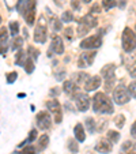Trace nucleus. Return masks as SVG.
Wrapping results in <instances>:
<instances>
[{"instance_id":"obj_1","label":"nucleus","mask_w":136,"mask_h":154,"mask_svg":"<svg viewBox=\"0 0 136 154\" xmlns=\"http://www.w3.org/2000/svg\"><path fill=\"white\" fill-rule=\"evenodd\" d=\"M93 109L94 112L101 115H112L114 112L112 100L105 93H97L93 97Z\"/></svg>"},{"instance_id":"obj_2","label":"nucleus","mask_w":136,"mask_h":154,"mask_svg":"<svg viewBox=\"0 0 136 154\" xmlns=\"http://www.w3.org/2000/svg\"><path fill=\"white\" fill-rule=\"evenodd\" d=\"M113 100L119 105L128 104L131 100V94H129V91H128V87H125V85L120 83L119 86L113 90Z\"/></svg>"},{"instance_id":"obj_3","label":"nucleus","mask_w":136,"mask_h":154,"mask_svg":"<svg viewBox=\"0 0 136 154\" xmlns=\"http://www.w3.org/2000/svg\"><path fill=\"white\" fill-rule=\"evenodd\" d=\"M122 49L125 52H132L136 48V37H135V32H132V29L125 27L122 32Z\"/></svg>"},{"instance_id":"obj_4","label":"nucleus","mask_w":136,"mask_h":154,"mask_svg":"<svg viewBox=\"0 0 136 154\" xmlns=\"http://www.w3.org/2000/svg\"><path fill=\"white\" fill-rule=\"evenodd\" d=\"M48 37V23L45 22V18L41 17L38 20V25L34 30V41L38 44H44Z\"/></svg>"},{"instance_id":"obj_5","label":"nucleus","mask_w":136,"mask_h":154,"mask_svg":"<svg viewBox=\"0 0 136 154\" xmlns=\"http://www.w3.org/2000/svg\"><path fill=\"white\" fill-rule=\"evenodd\" d=\"M74 101H75L76 104V108H78L80 112H86L89 111L90 108V98L87 94L84 93H80V91H76L75 94H74Z\"/></svg>"},{"instance_id":"obj_6","label":"nucleus","mask_w":136,"mask_h":154,"mask_svg":"<svg viewBox=\"0 0 136 154\" xmlns=\"http://www.w3.org/2000/svg\"><path fill=\"white\" fill-rule=\"evenodd\" d=\"M47 108L49 109V112L53 113V117H55L56 123H61V119H63V112H61V105L60 102L56 98H52L49 101H47Z\"/></svg>"},{"instance_id":"obj_7","label":"nucleus","mask_w":136,"mask_h":154,"mask_svg":"<svg viewBox=\"0 0 136 154\" xmlns=\"http://www.w3.org/2000/svg\"><path fill=\"white\" fill-rule=\"evenodd\" d=\"M102 45V38L101 35H93V37H87L84 40H82L80 48L82 49H97Z\"/></svg>"},{"instance_id":"obj_8","label":"nucleus","mask_w":136,"mask_h":154,"mask_svg":"<svg viewBox=\"0 0 136 154\" xmlns=\"http://www.w3.org/2000/svg\"><path fill=\"white\" fill-rule=\"evenodd\" d=\"M35 120H37V125L40 130H49L52 127V117L45 111L40 112L37 115V117H35Z\"/></svg>"},{"instance_id":"obj_9","label":"nucleus","mask_w":136,"mask_h":154,"mask_svg":"<svg viewBox=\"0 0 136 154\" xmlns=\"http://www.w3.org/2000/svg\"><path fill=\"white\" fill-rule=\"evenodd\" d=\"M95 56H97V53L94 52V51L82 53V55L79 56V59H78V67L79 68L90 67V66L94 63V60H95Z\"/></svg>"},{"instance_id":"obj_10","label":"nucleus","mask_w":136,"mask_h":154,"mask_svg":"<svg viewBox=\"0 0 136 154\" xmlns=\"http://www.w3.org/2000/svg\"><path fill=\"white\" fill-rule=\"evenodd\" d=\"M35 4H37V0H32L27 10L23 12V17H25L27 26H33L35 22Z\"/></svg>"},{"instance_id":"obj_11","label":"nucleus","mask_w":136,"mask_h":154,"mask_svg":"<svg viewBox=\"0 0 136 154\" xmlns=\"http://www.w3.org/2000/svg\"><path fill=\"white\" fill-rule=\"evenodd\" d=\"M112 149H113V143L110 142L107 138H102V139H99L95 145V150L101 154H109L110 151H112Z\"/></svg>"},{"instance_id":"obj_12","label":"nucleus","mask_w":136,"mask_h":154,"mask_svg":"<svg viewBox=\"0 0 136 154\" xmlns=\"http://www.w3.org/2000/svg\"><path fill=\"white\" fill-rule=\"evenodd\" d=\"M101 83H102L101 76H98V75L90 76V78L86 81V83H84V90L86 91H94L101 86Z\"/></svg>"},{"instance_id":"obj_13","label":"nucleus","mask_w":136,"mask_h":154,"mask_svg":"<svg viewBox=\"0 0 136 154\" xmlns=\"http://www.w3.org/2000/svg\"><path fill=\"white\" fill-rule=\"evenodd\" d=\"M50 52H55L56 55H63L64 53V44L59 35H53L52 44H50Z\"/></svg>"},{"instance_id":"obj_14","label":"nucleus","mask_w":136,"mask_h":154,"mask_svg":"<svg viewBox=\"0 0 136 154\" xmlns=\"http://www.w3.org/2000/svg\"><path fill=\"white\" fill-rule=\"evenodd\" d=\"M8 30L6 29V26L0 27V53L6 55L7 52V41H8Z\"/></svg>"},{"instance_id":"obj_15","label":"nucleus","mask_w":136,"mask_h":154,"mask_svg":"<svg viewBox=\"0 0 136 154\" xmlns=\"http://www.w3.org/2000/svg\"><path fill=\"white\" fill-rule=\"evenodd\" d=\"M114 74H116V66H114V64H106V66L101 70V75L104 76L105 81L116 79L114 78Z\"/></svg>"},{"instance_id":"obj_16","label":"nucleus","mask_w":136,"mask_h":154,"mask_svg":"<svg viewBox=\"0 0 136 154\" xmlns=\"http://www.w3.org/2000/svg\"><path fill=\"white\" fill-rule=\"evenodd\" d=\"M80 23L86 25L89 29H93V27H97V26H98V19H97V18L94 17L93 14H87V15H84V17L82 18Z\"/></svg>"},{"instance_id":"obj_17","label":"nucleus","mask_w":136,"mask_h":154,"mask_svg":"<svg viewBox=\"0 0 136 154\" xmlns=\"http://www.w3.org/2000/svg\"><path fill=\"white\" fill-rule=\"evenodd\" d=\"M74 134H75V139L78 140V142H84V140H86V131H84V127L80 123H78V124L75 125Z\"/></svg>"},{"instance_id":"obj_18","label":"nucleus","mask_w":136,"mask_h":154,"mask_svg":"<svg viewBox=\"0 0 136 154\" xmlns=\"http://www.w3.org/2000/svg\"><path fill=\"white\" fill-rule=\"evenodd\" d=\"M63 90H64V93L68 94L70 97H74V94H75L76 91H79L78 87H76V85L72 81H65V82H64Z\"/></svg>"},{"instance_id":"obj_19","label":"nucleus","mask_w":136,"mask_h":154,"mask_svg":"<svg viewBox=\"0 0 136 154\" xmlns=\"http://www.w3.org/2000/svg\"><path fill=\"white\" fill-rule=\"evenodd\" d=\"M120 154H136V143L131 142V140H127V142L121 146Z\"/></svg>"},{"instance_id":"obj_20","label":"nucleus","mask_w":136,"mask_h":154,"mask_svg":"<svg viewBox=\"0 0 136 154\" xmlns=\"http://www.w3.org/2000/svg\"><path fill=\"white\" fill-rule=\"evenodd\" d=\"M89 78H90V75L86 72H76V74H74V78L71 79V81H72L76 86H80V85L86 83V81Z\"/></svg>"},{"instance_id":"obj_21","label":"nucleus","mask_w":136,"mask_h":154,"mask_svg":"<svg viewBox=\"0 0 136 154\" xmlns=\"http://www.w3.org/2000/svg\"><path fill=\"white\" fill-rule=\"evenodd\" d=\"M49 145V137H48L47 134L41 135L40 138H38V143H37V151H42L47 149V146Z\"/></svg>"},{"instance_id":"obj_22","label":"nucleus","mask_w":136,"mask_h":154,"mask_svg":"<svg viewBox=\"0 0 136 154\" xmlns=\"http://www.w3.org/2000/svg\"><path fill=\"white\" fill-rule=\"evenodd\" d=\"M127 70H128V72L131 74V76L136 78V56L131 57L129 60L127 61Z\"/></svg>"},{"instance_id":"obj_23","label":"nucleus","mask_w":136,"mask_h":154,"mask_svg":"<svg viewBox=\"0 0 136 154\" xmlns=\"http://www.w3.org/2000/svg\"><path fill=\"white\" fill-rule=\"evenodd\" d=\"M48 12H49V10H48ZM49 14H50V18H52V19L49 20V22H50V27H52L55 32H60V30H61V22H60V19H59L57 17H55L52 12H49Z\"/></svg>"},{"instance_id":"obj_24","label":"nucleus","mask_w":136,"mask_h":154,"mask_svg":"<svg viewBox=\"0 0 136 154\" xmlns=\"http://www.w3.org/2000/svg\"><path fill=\"white\" fill-rule=\"evenodd\" d=\"M30 2L32 0H18L17 2V11L19 12V14L23 15V12L27 10V7H29Z\"/></svg>"},{"instance_id":"obj_25","label":"nucleus","mask_w":136,"mask_h":154,"mask_svg":"<svg viewBox=\"0 0 136 154\" xmlns=\"http://www.w3.org/2000/svg\"><path fill=\"white\" fill-rule=\"evenodd\" d=\"M86 128H87V131H89L90 134H94V132H97L95 119H93V117H87V119H86Z\"/></svg>"},{"instance_id":"obj_26","label":"nucleus","mask_w":136,"mask_h":154,"mask_svg":"<svg viewBox=\"0 0 136 154\" xmlns=\"http://www.w3.org/2000/svg\"><path fill=\"white\" fill-rule=\"evenodd\" d=\"M26 59H27V56H26V53H25V51L19 49L18 51V53L15 55V63H17L18 66H22V67H23Z\"/></svg>"},{"instance_id":"obj_27","label":"nucleus","mask_w":136,"mask_h":154,"mask_svg":"<svg viewBox=\"0 0 136 154\" xmlns=\"http://www.w3.org/2000/svg\"><path fill=\"white\" fill-rule=\"evenodd\" d=\"M23 68H25V71H26V74H32L33 71H34V68H35L34 67V60L27 56L26 61H25V64H23Z\"/></svg>"},{"instance_id":"obj_28","label":"nucleus","mask_w":136,"mask_h":154,"mask_svg":"<svg viewBox=\"0 0 136 154\" xmlns=\"http://www.w3.org/2000/svg\"><path fill=\"white\" fill-rule=\"evenodd\" d=\"M22 47H23V38L17 35L14 38V41H12V51H17V49L19 51V49H22Z\"/></svg>"},{"instance_id":"obj_29","label":"nucleus","mask_w":136,"mask_h":154,"mask_svg":"<svg viewBox=\"0 0 136 154\" xmlns=\"http://www.w3.org/2000/svg\"><path fill=\"white\" fill-rule=\"evenodd\" d=\"M107 139L112 143H116L120 140V132L119 131H107Z\"/></svg>"},{"instance_id":"obj_30","label":"nucleus","mask_w":136,"mask_h":154,"mask_svg":"<svg viewBox=\"0 0 136 154\" xmlns=\"http://www.w3.org/2000/svg\"><path fill=\"white\" fill-rule=\"evenodd\" d=\"M18 33H19V23H18L17 20L10 22V34L14 35V37H17Z\"/></svg>"},{"instance_id":"obj_31","label":"nucleus","mask_w":136,"mask_h":154,"mask_svg":"<svg viewBox=\"0 0 136 154\" xmlns=\"http://www.w3.org/2000/svg\"><path fill=\"white\" fill-rule=\"evenodd\" d=\"M68 149H70L71 153L76 154L79 151V147H78V140L76 139H68Z\"/></svg>"},{"instance_id":"obj_32","label":"nucleus","mask_w":136,"mask_h":154,"mask_svg":"<svg viewBox=\"0 0 136 154\" xmlns=\"http://www.w3.org/2000/svg\"><path fill=\"white\" fill-rule=\"evenodd\" d=\"M37 139V130H32L30 131V135H29V138H27L26 140H23V142L20 143L19 146H25L26 143H32V142H34V140Z\"/></svg>"},{"instance_id":"obj_33","label":"nucleus","mask_w":136,"mask_h":154,"mask_svg":"<svg viewBox=\"0 0 136 154\" xmlns=\"http://www.w3.org/2000/svg\"><path fill=\"white\" fill-rule=\"evenodd\" d=\"M102 6H104V10L109 11L110 8L117 6V0H102Z\"/></svg>"},{"instance_id":"obj_34","label":"nucleus","mask_w":136,"mask_h":154,"mask_svg":"<svg viewBox=\"0 0 136 154\" xmlns=\"http://www.w3.org/2000/svg\"><path fill=\"white\" fill-rule=\"evenodd\" d=\"M72 19H74V15L71 11H64L63 14H61V22L68 23V22H72Z\"/></svg>"},{"instance_id":"obj_35","label":"nucleus","mask_w":136,"mask_h":154,"mask_svg":"<svg viewBox=\"0 0 136 154\" xmlns=\"http://www.w3.org/2000/svg\"><path fill=\"white\" fill-rule=\"evenodd\" d=\"M27 52H29L27 55H30L29 57H32L33 60H37L38 56H40V51L35 49L34 47H29V48H27Z\"/></svg>"},{"instance_id":"obj_36","label":"nucleus","mask_w":136,"mask_h":154,"mask_svg":"<svg viewBox=\"0 0 136 154\" xmlns=\"http://www.w3.org/2000/svg\"><path fill=\"white\" fill-rule=\"evenodd\" d=\"M124 123H125L124 115H117V116L114 117V124L117 125V128H122L124 127Z\"/></svg>"},{"instance_id":"obj_37","label":"nucleus","mask_w":136,"mask_h":154,"mask_svg":"<svg viewBox=\"0 0 136 154\" xmlns=\"http://www.w3.org/2000/svg\"><path fill=\"white\" fill-rule=\"evenodd\" d=\"M19 154H37V149H35L34 146L29 145L27 147H25L23 150H20Z\"/></svg>"},{"instance_id":"obj_38","label":"nucleus","mask_w":136,"mask_h":154,"mask_svg":"<svg viewBox=\"0 0 136 154\" xmlns=\"http://www.w3.org/2000/svg\"><path fill=\"white\" fill-rule=\"evenodd\" d=\"M89 32H90V29L86 26V25L79 23V26H78V34L80 35V37H82V35H86Z\"/></svg>"},{"instance_id":"obj_39","label":"nucleus","mask_w":136,"mask_h":154,"mask_svg":"<svg viewBox=\"0 0 136 154\" xmlns=\"http://www.w3.org/2000/svg\"><path fill=\"white\" fill-rule=\"evenodd\" d=\"M64 35L68 41H72L74 40V29L72 27H65L64 29Z\"/></svg>"},{"instance_id":"obj_40","label":"nucleus","mask_w":136,"mask_h":154,"mask_svg":"<svg viewBox=\"0 0 136 154\" xmlns=\"http://www.w3.org/2000/svg\"><path fill=\"white\" fill-rule=\"evenodd\" d=\"M17 78H18V72L17 71H12V72H10L8 75H7V83H14L15 81H17Z\"/></svg>"},{"instance_id":"obj_41","label":"nucleus","mask_w":136,"mask_h":154,"mask_svg":"<svg viewBox=\"0 0 136 154\" xmlns=\"http://www.w3.org/2000/svg\"><path fill=\"white\" fill-rule=\"evenodd\" d=\"M128 91H129L131 97H133V98H136V81H133L132 83L128 86Z\"/></svg>"},{"instance_id":"obj_42","label":"nucleus","mask_w":136,"mask_h":154,"mask_svg":"<svg viewBox=\"0 0 136 154\" xmlns=\"http://www.w3.org/2000/svg\"><path fill=\"white\" fill-rule=\"evenodd\" d=\"M65 76V68H61L60 71H55V78L56 81H63Z\"/></svg>"},{"instance_id":"obj_43","label":"nucleus","mask_w":136,"mask_h":154,"mask_svg":"<svg viewBox=\"0 0 136 154\" xmlns=\"http://www.w3.org/2000/svg\"><path fill=\"white\" fill-rule=\"evenodd\" d=\"M106 127H107V120H101L99 124L97 125V131H98V132H102Z\"/></svg>"},{"instance_id":"obj_44","label":"nucleus","mask_w":136,"mask_h":154,"mask_svg":"<svg viewBox=\"0 0 136 154\" xmlns=\"http://www.w3.org/2000/svg\"><path fill=\"white\" fill-rule=\"evenodd\" d=\"M98 14V12H101V7L98 6V4H94L93 7H91V8H90V14Z\"/></svg>"},{"instance_id":"obj_45","label":"nucleus","mask_w":136,"mask_h":154,"mask_svg":"<svg viewBox=\"0 0 136 154\" xmlns=\"http://www.w3.org/2000/svg\"><path fill=\"white\" fill-rule=\"evenodd\" d=\"M71 6H72V8L74 10H76V11H78L79 10V0H71Z\"/></svg>"},{"instance_id":"obj_46","label":"nucleus","mask_w":136,"mask_h":154,"mask_svg":"<svg viewBox=\"0 0 136 154\" xmlns=\"http://www.w3.org/2000/svg\"><path fill=\"white\" fill-rule=\"evenodd\" d=\"M131 135H132L133 138H136V122L132 124V127H131Z\"/></svg>"},{"instance_id":"obj_47","label":"nucleus","mask_w":136,"mask_h":154,"mask_svg":"<svg viewBox=\"0 0 136 154\" xmlns=\"http://www.w3.org/2000/svg\"><path fill=\"white\" fill-rule=\"evenodd\" d=\"M125 4H127V0H120V3H119V7H120V8H124V7H125Z\"/></svg>"},{"instance_id":"obj_48","label":"nucleus","mask_w":136,"mask_h":154,"mask_svg":"<svg viewBox=\"0 0 136 154\" xmlns=\"http://www.w3.org/2000/svg\"><path fill=\"white\" fill-rule=\"evenodd\" d=\"M55 3L57 4L59 7H61V6H63V4H64V0H55Z\"/></svg>"},{"instance_id":"obj_49","label":"nucleus","mask_w":136,"mask_h":154,"mask_svg":"<svg viewBox=\"0 0 136 154\" xmlns=\"http://www.w3.org/2000/svg\"><path fill=\"white\" fill-rule=\"evenodd\" d=\"M18 97H19V98H23V97H25V93H19V94H18Z\"/></svg>"},{"instance_id":"obj_50","label":"nucleus","mask_w":136,"mask_h":154,"mask_svg":"<svg viewBox=\"0 0 136 154\" xmlns=\"http://www.w3.org/2000/svg\"><path fill=\"white\" fill-rule=\"evenodd\" d=\"M84 3H90V2H91V0H83Z\"/></svg>"},{"instance_id":"obj_51","label":"nucleus","mask_w":136,"mask_h":154,"mask_svg":"<svg viewBox=\"0 0 136 154\" xmlns=\"http://www.w3.org/2000/svg\"><path fill=\"white\" fill-rule=\"evenodd\" d=\"M135 37H136V29H135Z\"/></svg>"},{"instance_id":"obj_52","label":"nucleus","mask_w":136,"mask_h":154,"mask_svg":"<svg viewBox=\"0 0 136 154\" xmlns=\"http://www.w3.org/2000/svg\"><path fill=\"white\" fill-rule=\"evenodd\" d=\"M0 22H2V17H0Z\"/></svg>"}]
</instances>
